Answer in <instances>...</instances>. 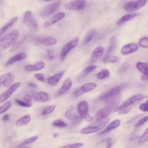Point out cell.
I'll use <instances>...</instances> for the list:
<instances>
[{"label":"cell","mask_w":148,"mask_h":148,"mask_svg":"<svg viewBox=\"0 0 148 148\" xmlns=\"http://www.w3.org/2000/svg\"><path fill=\"white\" fill-rule=\"evenodd\" d=\"M19 34L17 31H13L0 39V51L12 45L18 39Z\"/></svg>","instance_id":"obj_1"},{"label":"cell","mask_w":148,"mask_h":148,"mask_svg":"<svg viewBox=\"0 0 148 148\" xmlns=\"http://www.w3.org/2000/svg\"><path fill=\"white\" fill-rule=\"evenodd\" d=\"M23 21L32 31L34 32L38 30V24L34 18L31 11L28 10L25 12L23 18Z\"/></svg>","instance_id":"obj_2"},{"label":"cell","mask_w":148,"mask_h":148,"mask_svg":"<svg viewBox=\"0 0 148 148\" xmlns=\"http://www.w3.org/2000/svg\"><path fill=\"white\" fill-rule=\"evenodd\" d=\"M77 110L80 116L88 122H90L93 119V118L88 112V106L87 101H82L78 104Z\"/></svg>","instance_id":"obj_3"},{"label":"cell","mask_w":148,"mask_h":148,"mask_svg":"<svg viewBox=\"0 0 148 148\" xmlns=\"http://www.w3.org/2000/svg\"><path fill=\"white\" fill-rule=\"evenodd\" d=\"M79 41V38L76 37L73 38L64 45L60 54L61 61H63L69 52L77 45Z\"/></svg>","instance_id":"obj_4"},{"label":"cell","mask_w":148,"mask_h":148,"mask_svg":"<svg viewBox=\"0 0 148 148\" xmlns=\"http://www.w3.org/2000/svg\"><path fill=\"white\" fill-rule=\"evenodd\" d=\"M147 1V0H137L130 1L125 5L124 9L127 12H132L143 7L145 5Z\"/></svg>","instance_id":"obj_5"},{"label":"cell","mask_w":148,"mask_h":148,"mask_svg":"<svg viewBox=\"0 0 148 148\" xmlns=\"http://www.w3.org/2000/svg\"><path fill=\"white\" fill-rule=\"evenodd\" d=\"M85 4L84 0H75L66 4L65 7L69 10H79L84 8Z\"/></svg>","instance_id":"obj_6"},{"label":"cell","mask_w":148,"mask_h":148,"mask_svg":"<svg viewBox=\"0 0 148 148\" xmlns=\"http://www.w3.org/2000/svg\"><path fill=\"white\" fill-rule=\"evenodd\" d=\"M65 116L68 119L73 121V124L79 122L81 120V116L74 108H70L66 111Z\"/></svg>","instance_id":"obj_7"},{"label":"cell","mask_w":148,"mask_h":148,"mask_svg":"<svg viewBox=\"0 0 148 148\" xmlns=\"http://www.w3.org/2000/svg\"><path fill=\"white\" fill-rule=\"evenodd\" d=\"M21 85L17 82L12 84L7 90L0 96V103L5 101Z\"/></svg>","instance_id":"obj_8"},{"label":"cell","mask_w":148,"mask_h":148,"mask_svg":"<svg viewBox=\"0 0 148 148\" xmlns=\"http://www.w3.org/2000/svg\"><path fill=\"white\" fill-rule=\"evenodd\" d=\"M146 96L141 94L135 95L125 101L116 110V111H119L123 108L129 106L135 102L144 99Z\"/></svg>","instance_id":"obj_9"},{"label":"cell","mask_w":148,"mask_h":148,"mask_svg":"<svg viewBox=\"0 0 148 148\" xmlns=\"http://www.w3.org/2000/svg\"><path fill=\"white\" fill-rule=\"evenodd\" d=\"M60 3V1H58L49 5L41 12L40 16L42 17H45L52 14L58 8Z\"/></svg>","instance_id":"obj_10"},{"label":"cell","mask_w":148,"mask_h":148,"mask_svg":"<svg viewBox=\"0 0 148 148\" xmlns=\"http://www.w3.org/2000/svg\"><path fill=\"white\" fill-rule=\"evenodd\" d=\"M109 119L103 122L99 125L93 127H87L82 129L80 132L83 134H88L97 132L104 127L108 124Z\"/></svg>","instance_id":"obj_11"},{"label":"cell","mask_w":148,"mask_h":148,"mask_svg":"<svg viewBox=\"0 0 148 148\" xmlns=\"http://www.w3.org/2000/svg\"><path fill=\"white\" fill-rule=\"evenodd\" d=\"M111 108L109 107H104L99 111L94 117L96 123H99L106 118L110 113Z\"/></svg>","instance_id":"obj_12"},{"label":"cell","mask_w":148,"mask_h":148,"mask_svg":"<svg viewBox=\"0 0 148 148\" xmlns=\"http://www.w3.org/2000/svg\"><path fill=\"white\" fill-rule=\"evenodd\" d=\"M32 95L34 99L38 102H46L49 100L50 98L48 93L42 91L33 92Z\"/></svg>","instance_id":"obj_13"},{"label":"cell","mask_w":148,"mask_h":148,"mask_svg":"<svg viewBox=\"0 0 148 148\" xmlns=\"http://www.w3.org/2000/svg\"><path fill=\"white\" fill-rule=\"evenodd\" d=\"M139 49L138 45L135 43H131L125 45L121 48V53L123 55L128 54L137 51Z\"/></svg>","instance_id":"obj_14"},{"label":"cell","mask_w":148,"mask_h":148,"mask_svg":"<svg viewBox=\"0 0 148 148\" xmlns=\"http://www.w3.org/2000/svg\"><path fill=\"white\" fill-rule=\"evenodd\" d=\"M122 90V87L120 86H116L111 88L101 95L99 99L103 100L114 96L119 93Z\"/></svg>","instance_id":"obj_15"},{"label":"cell","mask_w":148,"mask_h":148,"mask_svg":"<svg viewBox=\"0 0 148 148\" xmlns=\"http://www.w3.org/2000/svg\"><path fill=\"white\" fill-rule=\"evenodd\" d=\"M65 15V13L63 12H60L56 14L44 23V26L45 27L50 26L64 18Z\"/></svg>","instance_id":"obj_16"},{"label":"cell","mask_w":148,"mask_h":148,"mask_svg":"<svg viewBox=\"0 0 148 148\" xmlns=\"http://www.w3.org/2000/svg\"><path fill=\"white\" fill-rule=\"evenodd\" d=\"M115 37L113 36L110 38L109 45L103 58V61L104 63H106L108 61L111 53L115 47Z\"/></svg>","instance_id":"obj_17"},{"label":"cell","mask_w":148,"mask_h":148,"mask_svg":"<svg viewBox=\"0 0 148 148\" xmlns=\"http://www.w3.org/2000/svg\"><path fill=\"white\" fill-rule=\"evenodd\" d=\"M140 14V13L139 12L131 13L125 14L117 21L116 24L118 25H121L124 23L134 18Z\"/></svg>","instance_id":"obj_18"},{"label":"cell","mask_w":148,"mask_h":148,"mask_svg":"<svg viewBox=\"0 0 148 148\" xmlns=\"http://www.w3.org/2000/svg\"><path fill=\"white\" fill-rule=\"evenodd\" d=\"M26 56V54L24 52L17 54L9 59L5 63V66H7L16 62L23 60Z\"/></svg>","instance_id":"obj_19"},{"label":"cell","mask_w":148,"mask_h":148,"mask_svg":"<svg viewBox=\"0 0 148 148\" xmlns=\"http://www.w3.org/2000/svg\"><path fill=\"white\" fill-rule=\"evenodd\" d=\"M45 66V64L42 61L37 62L34 65H27L24 67L25 69L28 71H34L42 69Z\"/></svg>","instance_id":"obj_20"},{"label":"cell","mask_w":148,"mask_h":148,"mask_svg":"<svg viewBox=\"0 0 148 148\" xmlns=\"http://www.w3.org/2000/svg\"><path fill=\"white\" fill-rule=\"evenodd\" d=\"M105 49L104 47L101 46L96 48L91 53V61L95 62L103 54Z\"/></svg>","instance_id":"obj_21"},{"label":"cell","mask_w":148,"mask_h":148,"mask_svg":"<svg viewBox=\"0 0 148 148\" xmlns=\"http://www.w3.org/2000/svg\"><path fill=\"white\" fill-rule=\"evenodd\" d=\"M65 71H62L58 73L47 79L49 84L52 86L56 85L59 81L63 76Z\"/></svg>","instance_id":"obj_22"},{"label":"cell","mask_w":148,"mask_h":148,"mask_svg":"<svg viewBox=\"0 0 148 148\" xmlns=\"http://www.w3.org/2000/svg\"><path fill=\"white\" fill-rule=\"evenodd\" d=\"M72 85V81L71 78H68L63 82L60 90L59 94L61 95L66 92L70 88Z\"/></svg>","instance_id":"obj_23"},{"label":"cell","mask_w":148,"mask_h":148,"mask_svg":"<svg viewBox=\"0 0 148 148\" xmlns=\"http://www.w3.org/2000/svg\"><path fill=\"white\" fill-rule=\"evenodd\" d=\"M120 121L119 120H116L110 123L105 129L99 134H105L110 131L112 130L117 127L120 125Z\"/></svg>","instance_id":"obj_24"},{"label":"cell","mask_w":148,"mask_h":148,"mask_svg":"<svg viewBox=\"0 0 148 148\" xmlns=\"http://www.w3.org/2000/svg\"><path fill=\"white\" fill-rule=\"evenodd\" d=\"M18 19V17H15L11 18L10 21L0 29V37H1L5 31L12 26Z\"/></svg>","instance_id":"obj_25"},{"label":"cell","mask_w":148,"mask_h":148,"mask_svg":"<svg viewBox=\"0 0 148 148\" xmlns=\"http://www.w3.org/2000/svg\"><path fill=\"white\" fill-rule=\"evenodd\" d=\"M97 85L95 83L90 82L85 84L80 88L83 93H84L92 90L96 87Z\"/></svg>","instance_id":"obj_26"},{"label":"cell","mask_w":148,"mask_h":148,"mask_svg":"<svg viewBox=\"0 0 148 148\" xmlns=\"http://www.w3.org/2000/svg\"><path fill=\"white\" fill-rule=\"evenodd\" d=\"M38 41L43 45L50 46L54 45L57 42L55 38L51 37H48L39 39Z\"/></svg>","instance_id":"obj_27"},{"label":"cell","mask_w":148,"mask_h":148,"mask_svg":"<svg viewBox=\"0 0 148 148\" xmlns=\"http://www.w3.org/2000/svg\"><path fill=\"white\" fill-rule=\"evenodd\" d=\"M30 120V116L28 115H26L18 120L16 122L15 125L17 126L25 125L29 122Z\"/></svg>","instance_id":"obj_28"},{"label":"cell","mask_w":148,"mask_h":148,"mask_svg":"<svg viewBox=\"0 0 148 148\" xmlns=\"http://www.w3.org/2000/svg\"><path fill=\"white\" fill-rule=\"evenodd\" d=\"M136 67L139 71L143 74L148 72V66L146 63L138 62L136 64Z\"/></svg>","instance_id":"obj_29"},{"label":"cell","mask_w":148,"mask_h":148,"mask_svg":"<svg viewBox=\"0 0 148 148\" xmlns=\"http://www.w3.org/2000/svg\"><path fill=\"white\" fill-rule=\"evenodd\" d=\"M110 72L107 69H104L101 70L97 75V77L99 79H102L109 76Z\"/></svg>","instance_id":"obj_30"},{"label":"cell","mask_w":148,"mask_h":148,"mask_svg":"<svg viewBox=\"0 0 148 148\" xmlns=\"http://www.w3.org/2000/svg\"><path fill=\"white\" fill-rule=\"evenodd\" d=\"M25 40V38L23 37L14 43L11 48L10 51L13 52L20 47L23 44Z\"/></svg>","instance_id":"obj_31"},{"label":"cell","mask_w":148,"mask_h":148,"mask_svg":"<svg viewBox=\"0 0 148 148\" xmlns=\"http://www.w3.org/2000/svg\"><path fill=\"white\" fill-rule=\"evenodd\" d=\"M14 76L11 73H9L6 80L3 83L4 86L7 87L9 86L14 80Z\"/></svg>","instance_id":"obj_32"},{"label":"cell","mask_w":148,"mask_h":148,"mask_svg":"<svg viewBox=\"0 0 148 148\" xmlns=\"http://www.w3.org/2000/svg\"><path fill=\"white\" fill-rule=\"evenodd\" d=\"M11 102L9 101L5 102L0 106V114H1L8 110L11 107Z\"/></svg>","instance_id":"obj_33"},{"label":"cell","mask_w":148,"mask_h":148,"mask_svg":"<svg viewBox=\"0 0 148 148\" xmlns=\"http://www.w3.org/2000/svg\"><path fill=\"white\" fill-rule=\"evenodd\" d=\"M95 33V30L92 29L89 31L86 36L85 43H86L90 41L93 39Z\"/></svg>","instance_id":"obj_34"},{"label":"cell","mask_w":148,"mask_h":148,"mask_svg":"<svg viewBox=\"0 0 148 148\" xmlns=\"http://www.w3.org/2000/svg\"><path fill=\"white\" fill-rule=\"evenodd\" d=\"M139 45L143 48H147L148 47V40L147 37L141 38L138 42Z\"/></svg>","instance_id":"obj_35"},{"label":"cell","mask_w":148,"mask_h":148,"mask_svg":"<svg viewBox=\"0 0 148 148\" xmlns=\"http://www.w3.org/2000/svg\"><path fill=\"white\" fill-rule=\"evenodd\" d=\"M55 107L56 106L55 105H52L47 106L42 111V114L46 115L51 113L54 110Z\"/></svg>","instance_id":"obj_36"},{"label":"cell","mask_w":148,"mask_h":148,"mask_svg":"<svg viewBox=\"0 0 148 148\" xmlns=\"http://www.w3.org/2000/svg\"><path fill=\"white\" fill-rule=\"evenodd\" d=\"M53 124L54 126L58 127H64L67 126L66 124L60 119H58L55 121Z\"/></svg>","instance_id":"obj_37"},{"label":"cell","mask_w":148,"mask_h":148,"mask_svg":"<svg viewBox=\"0 0 148 148\" xmlns=\"http://www.w3.org/2000/svg\"><path fill=\"white\" fill-rule=\"evenodd\" d=\"M148 139V128L145 130L143 134L140 138L138 142L143 143L147 141Z\"/></svg>","instance_id":"obj_38"},{"label":"cell","mask_w":148,"mask_h":148,"mask_svg":"<svg viewBox=\"0 0 148 148\" xmlns=\"http://www.w3.org/2000/svg\"><path fill=\"white\" fill-rule=\"evenodd\" d=\"M15 101L17 104L19 106L25 107H30L32 105L31 102H24L18 99H16Z\"/></svg>","instance_id":"obj_39"},{"label":"cell","mask_w":148,"mask_h":148,"mask_svg":"<svg viewBox=\"0 0 148 148\" xmlns=\"http://www.w3.org/2000/svg\"><path fill=\"white\" fill-rule=\"evenodd\" d=\"M96 68V66L95 65L89 66L85 68L84 71V73L85 74H87L90 73Z\"/></svg>","instance_id":"obj_40"},{"label":"cell","mask_w":148,"mask_h":148,"mask_svg":"<svg viewBox=\"0 0 148 148\" xmlns=\"http://www.w3.org/2000/svg\"><path fill=\"white\" fill-rule=\"evenodd\" d=\"M139 108L143 112H147L148 111V101L147 100L145 103L140 104Z\"/></svg>","instance_id":"obj_41"},{"label":"cell","mask_w":148,"mask_h":148,"mask_svg":"<svg viewBox=\"0 0 148 148\" xmlns=\"http://www.w3.org/2000/svg\"><path fill=\"white\" fill-rule=\"evenodd\" d=\"M147 116L141 119L136 124L135 126L138 127L142 125L147 121Z\"/></svg>","instance_id":"obj_42"},{"label":"cell","mask_w":148,"mask_h":148,"mask_svg":"<svg viewBox=\"0 0 148 148\" xmlns=\"http://www.w3.org/2000/svg\"><path fill=\"white\" fill-rule=\"evenodd\" d=\"M38 138L37 136H35L26 139L24 141L23 144H26L30 143L36 140Z\"/></svg>","instance_id":"obj_43"},{"label":"cell","mask_w":148,"mask_h":148,"mask_svg":"<svg viewBox=\"0 0 148 148\" xmlns=\"http://www.w3.org/2000/svg\"><path fill=\"white\" fill-rule=\"evenodd\" d=\"M131 108L132 107L131 106H128L126 107L119 111V114H123L127 113L130 111Z\"/></svg>","instance_id":"obj_44"},{"label":"cell","mask_w":148,"mask_h":148,"mask_svg":"<svg viewBox=\"0 0 148 148\" xmlns=\"http://www.w3.org/2000/svg\"><path fill=\"white\" fill-rule=\"evenodd\" d=\"M84 144L82 143H76L64 147V148H79L83 145Z\"/></svg>","instance_id":"obj_45"},{"label":"cell","mask_w":148,"mask_h":148,"mask_svg":"<svg viewBox=\"0 0 148 148\" xmlns=\"http://www.w3.org/2000/svg\"><path fill=\"white\" fill-rule=\"evenodd\" d=\"M35 77L38 80L43 82L45 79V77L44 75L41 73H36L34 75Z\"/></svg>","instance_id":"obj_46"},{"label":"cell","mask_w":148,"mask_h":148,"mask_svg":"<svg viewBox=\"0 0 148 148\" xmlns=\"http://www.w3.org/2000/svg\"><path fill=\"white\" fill-rule=\"evenodd\" d=\"M83 92H82L80 88L77 89L73 93V96L76 97H78L81 95Z\"/></svg>","instance_id":"obj_47"},{"label":"cell","mask_w":148,"mask_h":148,"mask_svg":"<svg viewBox=\"0 0 148 148\" xmlns=\"http://www.w3.org/2000/svg\"><path fill=\"white\" fill-rule=\"evenodd\" d=\"M8 73H6L0 77V86L4 82L8 75Z\"/></svg>","instance_id":"obj_48"},{"label":"cell","mask_w":148,"mask_h":148,"mask_svg":"<svg viewBox=\"0 0 148 148\" xmlns=\"http://www.w3.org/2000/svg\"><path fill=\"white\" fill-rule=\"evenodd\" d=\"M47 51L49 58L50 59H53L54 58V55L52 50L50 49H48Z\"/></svg>","instance_id":"obj_49"},{"label":"cell","mask_w":148,"mask_h":148,"mask_svg":"<svg viewBox=\"0 0 148 148\" xmlns=\"http://www.w3.org/2000/svg\"><path fill=\"white\" fill-rule=\"evenodd\" d=\"M119 60V58L116 56L112 57L109 59V61L111 63H114L117 62Z\"/></svg>","instance_id":"obj_50"},{"label":"cell","mask_w":148,"mask_h":148,"mask_svg":"<svg viewBox=\"0 0 148 148\" xmlns=\"http://www.w3.org/2000/svg\"><path fill=\"white\" fill-rule=\"evenodd\" d=\"M24 99L27 102H31L32 101V97L29 95L27 94L25 95L24 97Z\"/></svg>","instance_id":"obj_51"},{"label":"cell","mask_w":148,"mask_h":148,"mask_svg":"<svg viewBox=\"0 0 148 148\" xmlns=\"http://www.w3.org/2000/svg\"><path fill=\"white\" fill-rule=\"evenodd\" d=\"M148 78V72L143 73V74L142 76L141 79L143 81H145L147 80Z\"/></svg>","instance_id":"obj_52"},{"label":"cell","mask_w":148,"mask_h":148,"mask_svg":"<svg viewBox=\"0 0 148 148\" xmlns=\"http://www.w3.org/2000/svg\"><path fill=\"white\" fill-rule=\"evenodd\" d=\"M9 115L7 114L4 115L2 118V120L4 122L7 121L9 119Z\"/></svg>","instance_id":"obj_53"},{"label":"cell","mask_w":148,"mask_h":148,"mask_svg":"<svg viewBox=\"0 0 148 148\" xmlns=\"http://www.w3.org/2000/svg\"><path fill=\"white\" fill-rule=\"evenodd\" d=\"M28 85L29 86L33 88H36L37 87V85L36 84L33 82H29Z\"/></svg>","instance_id":"obj_54"},{"label":"cell","mask_w":148,"mask_h":148,"mask_svg":"<svg viewBox=\"0 0 148 148\" xmlns=\"http://www.w3.org/2000/svg\"><path fill=\"white\" fill-rule=\"evenodd\" d=\"M112 143L111 141V140L110 139L109 140L107 145V148H110L111 147L112 145Z\"/></svg>","instance_id":"obj_55"},{"label":"cell","mask_w":148,"mask_h":148,"mask_svg":"<svg viewBox=\"0 0 148 148\" xmlns=\"http://www.w3.org/2000/svg\"><path fill=\"white\" fill-rule=\"evenodd\" d=\"M59 135V134L58 133H54L53 135V137L55 138H56Z\"/></svg>","instance_id":"obj_56"},{"label":"cell","mask_w":148,"mask_h":148,"mask_svg":"<svg viewBox=\"0 0 148 148\" xmlns=\"http://www.w3.org/2000/svg\"><path fill=\"white\" fill-rule=\"evenodd\" d=\"M44 1H51V0H42Z\"/></svg>","instance_id":"obj_57"},{"label":"cell","mask_w":148,"mask_h":148,"mask_svg":"<svg viewBox=\"0 0 148 148\" xmlns=\"http://www.w3.org/2000/svg\"><path fill=\"white\" fill-rule=\"evenodd\" d=\"M1 56V54L0 53V58Z\"/></svg>","instance_id":"obj_58"},{"label":"cell","mask_w":148,"mask_h":148,"mask_svg":"<svg viewBox=\"0 0 148 148\" xmlns=\"http://www.w3.org/2000/svg\"></svg>","instance_id":"obj_59"}]
</instances>
